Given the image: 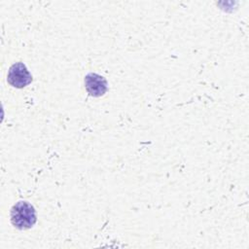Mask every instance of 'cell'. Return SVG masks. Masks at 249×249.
I'll return each instance as SVG.
<instances>
[{"mask_svg":"<svg viewBox=\"0 0 249 249\" xmlns=\"http://www.w3.org/2000/svg\"><path fill=\"white\" fill-rule=\"evenodd\" d=\"M37 217L34 207L26 201L17 202L11 210L12 224L18 230H27L34 226Z\"/></svg>","mask_w":249,"mask_h":249,"instance_id":"cell-1","label":"cell"},{"mask_svg":"<svg viewBox=\"0 0 249 249\" xmlns=\"http://www.w3.org/2000/svg\"><path fill=\"white\" fill-rule=\"evenodd\" d=\"M85 87L89 95L99 97L107 90V81L99 74L89 73L85 77Z\"/></svg>","mask_w":249,"mask_h":249,"instance_id":"cell-3","label":"cell"},{"mask_svg":"<svg viewBox=\"0 0 249 249\" xmlns=\"http://www.w3.org/2000/svg\"><path fill=\"white\" fill-rule=\"evenodd\" d=\"M32 81V76L22 62L13 64L8 73V83L17 89H22L29 85Z\"/></svg>","mask_w":249,"mask_h":249,"instance_id":"cell-2","label":"cell"}]
</instances>
